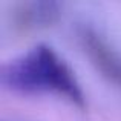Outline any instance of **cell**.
Listing matches in <instances>:
<instances>
[{
    "label": "cell",
    "instance_id": "obj_2",
    "mask_svg": "<svg viewBox=\"0 0 121 121\" xmlns=\"http://www.w3.org/2000/svg\"><path fill=\"white\" fill-rule=\"evenodd\" d=\"M78 39L91 63L103 77L121 89V54L92 26H81L78 29Z\"/></svg>",
    "mask_w": 121,
    "mask_h": 121
},
{
    "label": "cell",
    "instance_id": "obj_3",
    "mask_svg": "<svg viewBox=\"0 0 121 121\" xmlns=\"http://www.w3.org/2000/svg\"><path fill=\"white\" fill-rule=\"evenodd\" d=\"M60 15V5L55 2H25L18 3L11 14L15 31L28 32L54 23Z\"/></svg>",
    "mask_w": 121,
    "mask_h": 121
},
{
    "label": "cell",
    "instance_id": "obj_1",
    "mask_svg": "<svg viewBox=\"0 0 121 121\" xmlns=\"http://www.w3.org/2000/svg\"><path fill=\"white\" fill-rule=\"evenodd\" d=\"M2 84L23 94H55L78 109L86 107V97L74 71L44 43L35 44L3 65Z\"/></svg>",
    "mask_w": 121,
    "mask_h": 121
}]
</instances>
